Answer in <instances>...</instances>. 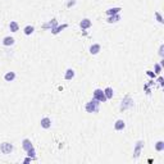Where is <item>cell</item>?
I'll list each match as a JSON object with an SVG mask.
<instances>
[{
    "mask_svg": "<svg viewBox=\"0 0 164 164\" xmlns=\"http://www.w3.org/2000/svg\"><path fill=\"white\" fill-rule=\"evenodd\" d=\"M100 101H97L96 99H92L87 101L85 105V110L87 113H91V114H96V113H99V109H100Z\"/></svg>",
    "mask_w": 164,
    "mask_h": 164,
    "instance_id": "6da1fadb",
    "label": "cell"
},
{
    "mask_svg": "<svg viewBox=\"0 0 164 164\" xmlns=\"http://www.w3.org/2000/svg\"><path fill=\"white\" fill-rule=\"evenodd\" d=\"M134 105H135V101L134 99L130 96V95H126L122 99V101H120V105H119V109L122 112L124 110H127V109H131V108H134Z\"/></svg>",
    "mask_w": 164,
    "mask_h": 164,
    "instance_id": "7a4b0ae2",
    "label": "cell"
},
{
    "mask_svg": "<svg viewBox=\"0 0 164 164\" xmlns=\"http://www.w3.org/2000/svg\"><path fill=\"white\" fill-rule=\"evenodd\" d=\"M13 150H14V146H13V144L9 142V141H4L0 144V151H1V154L4 155H9L13 153Z\"/></svg>",
    "mask_w": 164,
    "mask_h": 164,
    "instance_id": "3957f363",
    "label": "cell"
},
{
    "mask_svg": "<svg viewBox=\"0 0 164 164\" xmlns=\"http://www.w3.org/2000/svg\"><path fill=\"white\" fill-rule=\"evenodd\" d=\"M92 97H94V99H96L97 101H100V103H107V101H108L103 89H95V90H94V91H92Z\"/></svg>",
    "mask_w": 164,
    "mask_h": 164,
    "instance_id": "277c9868",
    "label": "cell"
},
{
    "mask_svg": "<svg viewBox=\"0 0 164 164\" xmlns=\"http://www.w3.org/2000/svg\"><path fill=\"white\" fill-rule=\"evenodd\" d=\"M144 146H145V141H144V140H139V141L135 144V147H134V159H139L140 158Z\"/></svg>",
    "mask_w": 164,
    "mask_h": 164,
    "instance_id": "5b68a950",
    "label": "cell"
},
{
    "mask_svg": "<svg viewBox=\"0 0 164 164\" xmlns=\"http://www.w3.org/2000/svg\"><path fill=\"white\" fill-rule=\"evenodd\" d=\"M59 23H58V19L57 18H52L50 21H48L46 23L42 25V30H48V31H52L54 27H57Z\"/></svg>",
    "mask_w": 164,
    "mask_h": 164,
    "instance_id": "8992f818",
    "label": "cell"
},
{
    "mask_svg": "<svg viewBox=\"0 0 164 164\" xmlns=\"http://www.w3.org/2000/svg\"><path fill=\"white\" fill-rule=\"evenodd\" d=\"M40 126H41V128H44V130H49V128L52 127V119H50L49 117H44V118H41Z\"/></svg>",
    "mask_w": 164,
    "mask_h": 164,
    "instance_id": "52a82bcc",
    "label": "cell"
},
{
    "mask_svg": "<svg viewBox=\"0 0 164 164\" xmlns=\"http://www.w3.org/2000/svg\"><path fill=\"white\" fill-rule=\"evenodd\" d=\"M89 52H90V54H91V55H97V54L101 52V45L97 44V42H95V44H92L91 46H90Z\"/></svg>",
    "mask_w": 164,
    "mask_h": 164,
    "instance_id": "ba28073f",
    "label": "cell"
},
{
    "mask_svg": "<svg viewBox=\"0 0 164 164\" xmlns=\"http://www.w3.org/2000/svg\"><path fill=\"white\" fill-rule=\"evenodd\" d=\"M124 128H126V122H124L123 119H117L114 122V130L115 131H123Z\"/></svg>",
    "mask_w": 164,
    "mask_h": 164,
    "instance_id": "9c48e42d",
    "label": "cell"
},
{
    "mask_svg": "<svg viewBox=\"0 0 164 164\" xmlns=\"http://www.w3.org/2000/svg\"><path fill=\"white\" fill-rule=\"evenodd\" d=\"M75 76H76V72H75V69L73 68H68L67 71L64 72V80L65 81H71L75 78Z\"/></svg>",
    "mask_w": 164,
    "mask_h": 164,
    "instance_id": "30bf717a",
    "label": "cell"
},
{
    "mask_svg": "<svg viewBox=\"0 0 164 164\" xmlns=\"http://www.w3.org/2000/svg\"><path fill=\"white\" fill-rule=\"evenodd\" d=\"M91 26H92V22H91V19H89V18H83L80 22V27L82 30H89Z\"/></svg>",
    "mask_w": 164,
    "mask_h": 164,
    "instance_id": "8fae6325",
    "label": "cell"
},
{
    "mask_svg": "<svg viewBox=\"0 0 164 164\" xmlns=\"http://www.w3.org/2000/svg\"><path fill=\"white\" fill-rule=\"evenodd\" d=\"M3 45L4 46H13L15 44V38L13 36H5L3 38Z\"/></svg>",
    "mask_w": 164,
    "mask_h": 164,
    "instance_id": "7c38bea8",
    "label": "cell"
},
{
    "mask_svg": "<svg viewBox=\"0 0 164 164\" xmlns=\"http://www.w3.org/2000/svg\"><path fill=\"white\" fill-rule=\"evenodd\" d=\"M120 21V13L119 14H113V15H108L107 22L109 25H113V23H118Z\"/></svg>",
    "mask_w": 164,
    "mask_h": 164,
    "instance_id": "4fadbf2b",
    "label": "cell"
},
{
    "mask_svg": "<svg viewBox=\"0 0 164 164\" xmlns=\"http://www.w3.org/2000/svg\"><path fill=\"white\" fill-rule=\"evenodd\" d=\"M122 12V8L120 7H113V8H109V9L105 10V14L107 15H113V14H119Z\"/></svg>",
    "mask_w": 164,
    "mask_h": 164,
    "instance_id": "5bb4252c",
    "label": "cell"
},
{
    "mask_svg": "<svg viewBox=\"0 0 164 164\" xmlns=\"http://www.w3.org/2000/svg\"><path fill=\"white\" fill-rule=\"evenodd\" d=\"M31 147H33L32 141H31L30 139H23L22 140V149L25 150V151H28Z\"/></svg>",
    "mask_w": 164,
    "mask_h": 164,
    "instance_id": "9a60e30c",
    "label": "cell"
},
{
    "mask_svg": "<svg viewBox=\"0 0 164 164\" xmlns=\"http://www.w3.org/2000/svg\"><path fill=\"white\" fill-rule=\"evenodd\" d=\"M67 27H68L67 23H63V25H58L57 27H54V28H53L52 31H50V32H52L53 35H58V33H60L63 30L67 28Z\"/></svg>",
    "mask_w": 164,
    "mask_h": 164,
    "instance_id": "2e32d148",
    "label": "cell"
},
{
    "mask_svg": "<svg viewBox=\"0 0 164 164\" xmlns=\"http://www.w3.org/2000/svg\"><path fill=\"white\" fill-rule=\"evenodd\" d=\"M15 77H17V75H15V72L10 71V72H7L5 75H4V80H5L7 82H13L15 80Z\"/></svg>",
    "mask_w": 164,
    "mask_h": 164,
    "instance_id": "e0dca14e",
    "label": "cell"
},
{
    "mask_svg": "<svg viewBox=\"0 0 164 164\" xmlns=\"http://www.w3.org/2000/svg\"><path fill=\"white\" fill-rule=\"evenodd\" d=\"M104 94H105V96H107V99L110 100V99H113V96H114V90H113V87H110V86H108V87L104 89Z\"/></svg>",
    "mask_w": 164,
    "mask_h": 164,
    "instance_id": "ac0fdd59",
    "label": "cell"
},
{
    "mask_svg": "<svg viewBox=\"0 0 164 164\" xmlns=\"http://www.w3.org/2000/svg\"><path fill=\"white\" fill-rule=\"evenodd\" d=\"M9 30H10V32H13V33L18 32V31H19L18 22L17 21H10V23H9Z\"/></svg>",
    "mask_w": 164,
    "mask_h": 164,
    "instance_id": "d6986e66",
    "label": "cell"
},
{
    "mask_svg": "<svg viewBox=\"0 0 164 164\" xmlns=\"http://www.w3.org/2000/svg\"><path fill=\"white\" fill-rule=\"evenodd\" d=\"M35 32V27L32 25H27L25 28H23V33L26 35V36H31Z\"/></svg>",
    "mask_w": 164,
    "mask_h": 164,
    "instance_id": "ffe728a7",
    "label": "cell"
},
{
    "mask_svg": "<svg viewBox=\"0 0 164 164\" xmlns=\"http://www.w3.org/2000/svg\"><path fill=\"white\" fill-rule=\"evenodd\" d=\"M154 149L158 151V153H162V151H164V141L163 140H159V141H157L154 144Z\"/></svg>",
    "mask_w": 164,
    "mask_h": 164,
    "instance_id": "44dd1931",
    "label": "cell"
},
{
    "mask_svg": "<svg viewBox=\"0 0 164 164\" xmlns=\"http://www.w3.org/2000/svg\"><path fill=\"white\" fill-rule=\"evenodd\" d=\"M162 69H163V67H162V65L159 64V63H155V64H154V73H155L157 76H159V75L162 73Z\"/></svg>",
    "mask_w": 164,
    "mask_h": 164,
    "instance_id": "7402d4cb",
    "label": "cell"
},
{
    "mask_svg": "<svg viewBox=\"0 0 164 164\" xmlns=\"http://www.w3.org/2000/svg\"><path fill=\"white\" fill-rule=\"evenodd\" d=\"M26 153H27V157H31L33 160L36 159V150H35V147H31V149L28 151H26Z\"/></svg>",
    "mask_w": 164,
    "mask_h": 164,
    "instance_id": "603a6c76",
    "label": "cell"
},
{
    "mask_svg": "<svg viewBox=\"0 0 164 164\" xmlns=\"http://www.w3.org/2000/svg\"><path fill=\"white\" fill-rule=\"evenodd\" d=\"M154 15H155V19H157V21L160 23V25H163V23H164V18L162 17V13H160V12H155Z\"/></svg>",
    "mask_w": 164,
    "mask_h": 164,
    "instance_id": "cb8c5ba5",
    "label": "cell"
},
{
    "mask_svg": "<svg viewBox=\"0 0 164 164\" xmlns=\"http://www.w3.org/2000/svg\"><path fill=\"white\" fill-rule=\"evenodd\" d=\"M157 77H158V78H157V82L159 83V86H160V87H163V86H164V80H163V77H162L160 75L157 76Z\"/></svg>",
    "mask_w": 164,
    "mask_h": 164,
    "instance_id": "d4e9b609",
    "label": "cell"
},
{
    "mask_svg": "<svg viewBox=\"0 0 164 164\" xmlns=\"http://www.w3.org/2000/svg\"><path fill=\"white\" fill-rule=\"evenodd\" d=\"M146 75L150 77V78H153V80H155L157 78V75H155V73L153 72V71H146Z\"/></svg>",
    "mask_w": 164,
    "mask_h": 164,
    "instance_id": "484cf974",
    "label": "cell"
},
{
    "mask_svg": "<svg viewBox=\"0 0 164 164\" xmlns=\"http://www.w3.org/2000/svg\"><path fill=\"white\" fill-rule=\"evenodd\" d=\"M158 54H159V55H160L162 58H164V44H162V45H160V48H159Z\"/></svg>",
    "mask_w": 164,
    "mask_h": 164,
    "instance_id": "4316f807",
    "label": "cell"
},
{
    "mask_svg": "<svg viewBox=\"0 0 164 164\" xmlns=\"http://www.w3.org/2000/svg\"><path fill=\"white\" fill-rule=\"evenodd\" d=\"M75 5H76V0H68L67 8H72V7H75Z\"/></svg>",
    "mask_w": 164,
    "mask_h": 164,
    "instance_id": "83f0119b",
    "label": "cell"
},
{
    "mask_svg": "<svg viewBox=\"0 0 164 164\" xmlns=\"http://www.w3.org/2000/svg\"><path fill=\"white\" fill-rule=\"evenodd\" d=\"M144 90H145L146 95H151V89L150 87H146V86H144Z\"/></svg>",
    "mask_w": 164,
    "mask_h": 164,
    "instance_id": "f1b7e54d",
    "label": "cell"
},
{
    "mask_svg": "<svg viewBox=\"0 0 164 164\" xmlns=\"http://www.w3.org/2000/svg\"><path fill=\"white\" fill-rule=\"evenodd\" d=\"M33 160V159L32 158H31V157H27V158H25V159H23V163H31V162H32Z\"/></svg>",
    "mask_w": 164,
    "mask_h": 164,
    "instance_id": "f546056e",
    "label": "cell"
},
{
    "mask_svg": "<svg viewBox=\"0 0 164 164\" xmlns=\"http://www.w3.org/2000/svg\"><path fill=\"white\" fill-rule=\"evenodd\" d=\"M159 64H160L162 67H164V59H162V60H160V63H159Z\"/></svg>",
    "mask_w": 164,
    "mask_h": 164,
    "instance_id": "4dcf8cb0",
    "label": "cell"
}]
</instances>
